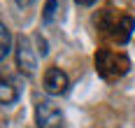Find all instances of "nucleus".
<instances>
[{
  "label": "nucleus",
  "instance_id": "nucleus-1",
  "mask_svg": "<svg viewBox=\"0 0 135 128\" xmlns=\"http://www.w3.org/2000/svg\"><path fill=\"white\" fill-rule=\"evenodd\" d=\"M95 72L103 79H121L126 72L131 70V58L121 51H112V49H98L95 51Z\"/></svg>",
  "mask_w": 135,
  "mask_h": 128
},
{
  "label": "nucleus",
  "instance_id": "nucleus-2",
  "mask_svg": "<svg viewBox=\"0 0 135 128\" xmlns=\"http://www.w3.org/2000/svg\"><path fill=\"white\" fill-rule=\"evenodd\" d=\"M14 54H16V68L23 72V75H33L37 68V56H35V49L28 35H19L16 44H14Z\"/></svg>",
  "mask_w": 135,
  "mask_h": 128
},
{
  "label": "nucleus",
  "instance_id": "nucleus-3",
  "mask_svg": "<svg viewBox=\"0 0 135 128\" xmlns=\"http://www.w3.org/2000/svg\"><path fill=\"white\" fill-rule=\"evenodd\" d=\"M98 26L103 30H107L112 35V40H117V44H126L135 30V19L128 14H117V16H112L109 23H98Z\"/></svg>",
  "mask_w": 135,
  "mask_h": 128
},
{
  "label": "nucleus",
  "instance_id": "nucleus-4",
  "mask_svg": "<svg viewBox=\"0 0 135 128\" xmlns=\"http://www.w3.org/2000/svg\"><path fill=\"white\" fill-rule=\"evenodd\" d=\"M35 124H37V128H61L63 112L58 110L54 100H40L35 105Z\"/></svg>",
  "mask_w": 135,
  "mask_h": 128
},
{
  "label": "nucleus",
  "instance_id": "nucleus-5",
  "mask_svg": "<svg viewBox=\"0 0 135 128\" xmlns=\"http://www.w3.org/2000/svg\"><path fill=\"white\" fill-rule=\"evenodd\" d=\"M68 86H70V79H68V75L61 68H49V70L44 72V77H42V88L49 93V96H61V93H65Z\"/></svg>",
  "mask_w": 135,
  "mask_h": 128
},
{
  "label": "nucleus",
  "instance_id": "nucleus-6",
  "mask_svg": "<svg viewBox=\"0 0 135 128\" xmlns=\"http://www.w3.org/2000/svg\"><path fill=\"white\" fill-rule=\"evenodd\" d=\"M19 100V86L12 79L2 77L0 79V105H14Z\"/></svg>",
  "mask_w": 135,
  "mask_h": 128
},
{
  "label": "nucleus",
  "instance_id": "nucleus-7",
  "mask_svg": "<svg viewBox=\"0 0 135 128\" xmlns=\"http://www.w3.org/2000/svg\"><path fill=\"white\" fill-rule=\"evenodd\" d=\"M9 49H12V33H9V28L5 23H0V65L5 63Z\"/></svg>",
  "mask_w": 135,
  "mask_h": 128
},
{
  "label": "nucleus",
  "instance_id": "nucleus-8",
  "mask_svg": "<svg viewBox=\"0 0 135 128\" xmlns=\"http://www.w3.org/2000/svg\"><path fill=\"white\" fill-rule=\"evenodd\" d=\"M56 12H58V0H47L44 12H42V23H51L54 16H56Z\"/></svg>",
  "mask_w": 135,
  "mask_h": 128
},
{
  "label": "nucleus",
  "instance_id": "nucleus-9",
  "mask_svg": "<svg viewBox=\"0 0 135 128\" xmlns=\"http://www.w3.org/2000/svg\"><path fill=\"white\" fill-rule=\"evenodd\" d=\"M35 42H37V54L40 56H47L49 54V47H47V40L42 35H35Z\"/></svg>",
  "mask_w": 135,
  "mask_h": 128
},
{
  "label": "nucleus",
  "instance_id": "nucleus-10",
  "mask_svg": "<svg viewBox=\"0 0 135 128\" xmlns=\"http://www.w3.org/2000/svg\"><path fill=\"white\" fill-rule=\"evenodd\" d=\"M79 7H91V5H95V0H75Z\"/></svg>",
  "mask_w": 135,
  "mask_h": 128
},
{
  "label": "nucleus",
  "instance_id": "nucleus-11",
  "mask_svg": "<svg viewBox=\"0 0 135 128\" xmlns=\"http://www.w3.org/2000/svg\"><path fill=\"white\" fill-rule=\"evenodd\" d=\"M33 2H35V0H16L19 7H28V5H33Z\"/></svg>",
  "mask_w": 135,
  "mask_h": 128
}]
</instances>
